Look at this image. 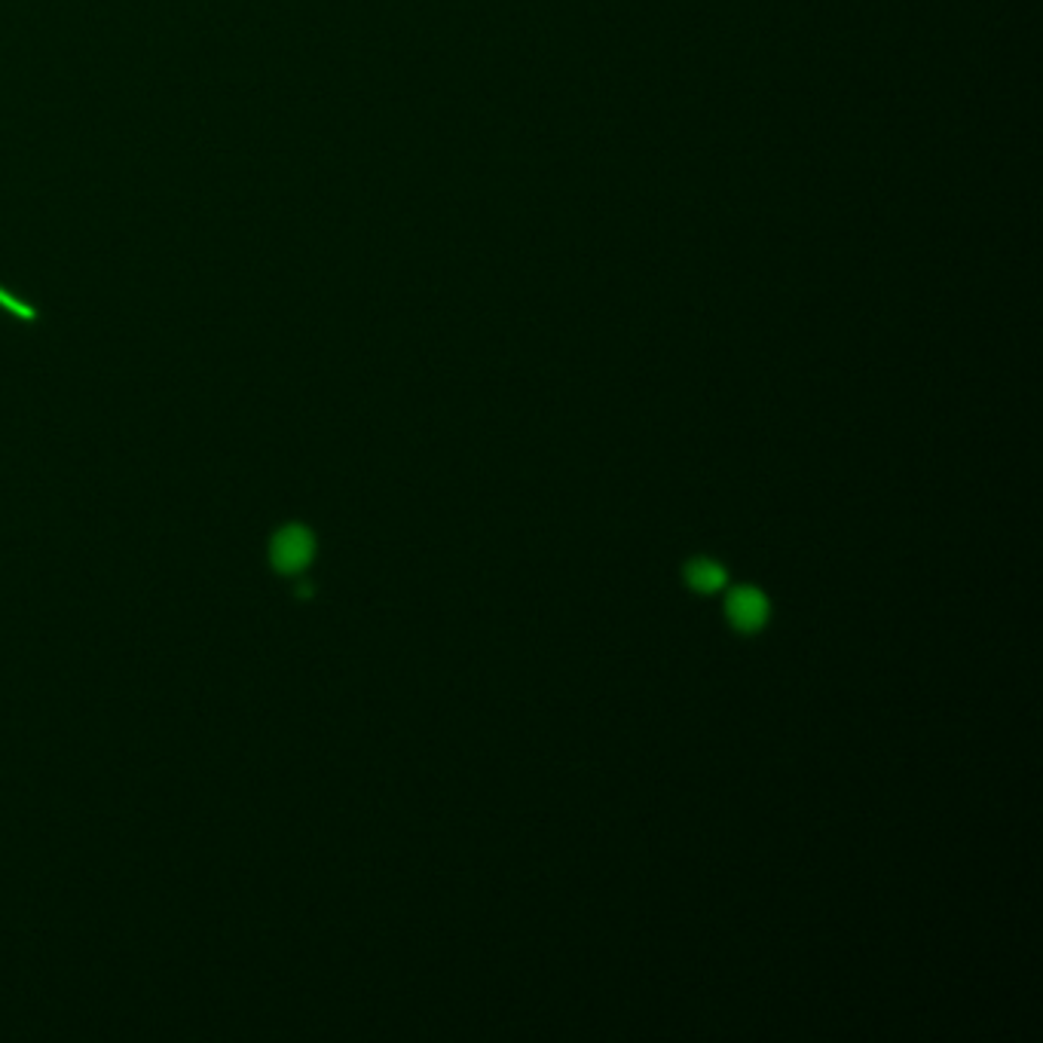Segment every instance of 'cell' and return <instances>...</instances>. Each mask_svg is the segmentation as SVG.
<instances>
[{"mask_svg": "<svg viewBox=\"0 0 1043 1043\" xmlns=\"http://www.w3.org/2000/svg\"><path fill=\"white\" fill-rule=\"evenodd\" d=\"M729 616L735 621V628L741 630H756L766 625L768 618V604L766 597L753 588H738L731 594L729 600Z\"/></svg>", "mask_w": 1043, "mask_h": 1043, "instance_id": "7a4b0ae2", "label": "cell"}, {"mask_svg": "<svg viewBox=\"0 0 1043 1043\" xmlns=\"http://www.w3.org/2000/svg\"><path fill=\"white\" fill-rule=\"evenodd\" d=\"M689 585L701 594L719 591L726 585V569L713 560H695L689 566Z\"/></svg>", "mask_w": 1043, "mask_h": 1043, "instance_id": "3957f363", "label": "cell"}, {"mask_svg": "<svg viewBox=\"0 0 1043 1043\" xmlns=\"http://www.w3.org/2000/svg\"><path fill=\"white\" fill-rule=\"evenodd\" d=\"M0 310H7V313L13 315V318H19L22 325H38L40 318L38 310H34L31 303L22 301L19 294H13L7 285H0Z\"/></svg>", "mask_w": 1043, "mask_h": 1043, "instance_id": "277c9868", "label": "cell"}, {"mask_svg": "<svg viewBox=\"0 0 1043 1043\" xmlns=\"http://www.w3.org/2000/svg\"><path fill=\"white\" fill-rule=\"evenodd\" d=\"M318 554V536L310 524L303 520H285L266 536V569L291 585L294 600H310L315 594V585L310 581V569Z\"/></svg>", "mask_w": 1043, "mask_h": 1043, "instance_id": "6da1fadb", "label": "cell"}]
</instances>
